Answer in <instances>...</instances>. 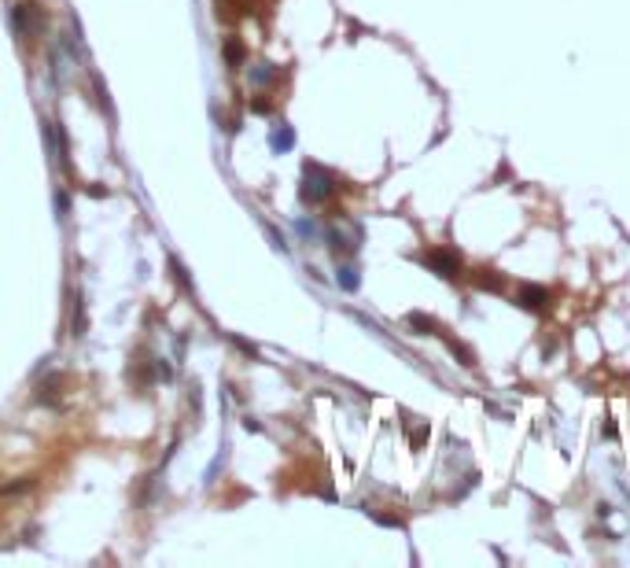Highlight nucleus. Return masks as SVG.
I'll list each match as a JSON object with an SVG mask.
<instances>
[{
  "instance_id": "nucleus-1",
  "label": "nucleus",
  "mask_w": 630,
  "mask_h": 568,
  "mask_svg": "<svg viewBox=\"0 0 630 568\" xmlns=\"http://www.w3.org/2000/svg\"><path fill=\"white\" fill-rule=\"evenodd\" d=\"M325 196H332V174H325L321 167H306V174H302V200L306 203H321Z\"/></svg>"
},
{
  "instance_id": "nucleus-2",
  "label": "nucleus",
  "mask_w": 630,
  "mask_h": 568,
  "mask_svg": "<svg viewBox=\"0 0 630 568\" xmlns=\"http://www.w3.org/2000/svg\"><path fill=\"white\" fill-rule=\"evenodd\" d=\"M516 299H520L524 310H535V314H538V310H545V306H549V291H545V288H538V284H524Z\"/></svg>"
},
{
  "instance_id": "nucleus-3",
  "label": "nucleus",
  "mask_w": 630,
  "mask_h": 568,
  "mask_svg": "<svg viewBox=\"0 0 630 568\" xmlns=\"http://www.w3.org/2000/svg\"><path fill=\"white\" fill-rule=\"evenodd\" d=\"M424 266H431V270H439L443 277H454V273L461 270V262H457V255H450V251H431V255H424Z\"/></svg>"
},
{
  "instance_id": "nucleus-4",
  "label": "nucleus",
  "mask_w": 630,
  "mask_h": 568,
  "mask_svg": "<svg viewBox=\"0 0 630 568\" xmlns=\"http://www.w3.org/2000/svg\"><path fill=\"white\" fill-rule=\"evenodd\" d=\"M292 144H295V133H292V129H277V137H273V148H277V152H288Z\"/></svg>"
},
{
  "instance_id": "nucleus-5",
  "label": "nucleus",
  "mask_w": 630,
  "mask_h": 568,
  "mask_svg": "<svg viewBox=\"0 0 630 568\" xmlns=\"http://www.w3.org/2000/svg\"><path fill=\"white\" fill-rule=\"evenodd\" d=\"M339 284H343L347 291H354V288H358V273H354L350 266H347V270H339Z\"/></svg>"
},
{
  "instance_id": "nucleus-6",
  "label": "nucleus",
  "mask_w": 630,
  "mask_h": 568,
  "mask_svg": "<svg viewBox=\"0 0 630 568\" xmlns=\"http://www.w3.org/2000/svg\"><path fill=\"white\" fill-rule=\"evenodd\" d=\"M225 56H229V59H240V56H244V48L229 41V44H225Z\"/></svg>"
}]
</instances>
